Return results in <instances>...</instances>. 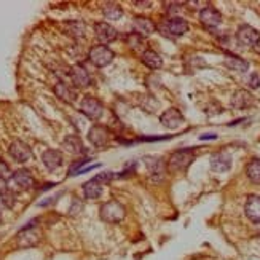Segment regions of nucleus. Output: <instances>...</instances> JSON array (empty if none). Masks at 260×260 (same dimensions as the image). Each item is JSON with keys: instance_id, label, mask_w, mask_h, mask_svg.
<instances>
[{"instance_id": "nucleus-1", "label": "nucleus", "mask_w": 260, "mask_h": 260, "mask_svg": "<svg viewBox=\"0 0 260 260\" xmlns=\"http://www.w3.org/2000/svg\"><path fill=\"white\" fill-rule=\"evenodd\" d=\"M195 161V150L193 149H180L174 152L166 163V169L171 174L184 173Z\"/></svg>"}, {"instance_id": "nucleus-2", "label": "nucleus", "mask_w": 260, "mask_h": 260, "mask_svg": "<svg viewBox=\"0 0 260 260\" xmlns=\"http://www.w3.org/2000/svg\"><path fill=\"white\" fill-rule=\"evenodd\" d=\"M99 216L107 223H118V222H121L123 219H125L126 209H125V206L121 205V203L112 200V201H107V203H104L103 206H101Z\"/></svg>"}, {"instance_id": "nucleus-3", "label": "nucleus", "mask_w": 260, "mask_h": 260, "mask_svg": "<svg viewBox=\"0 0 260 260\" xmlns=\"http://www.w3.org/2000/svg\"><path fill=\"white\" fill-rule=\"evenodd\" d=\"M156 29H160L165 36H171V37H180V36H184V34L188 32L190 26H188V22L184 19V18H179V16H174V18H169L166 19L163 24L160 27H156Z\"/></svg>"}, {"instance_id": "nucleus-4", "label": "nucleus", "mask_w": 260, "mask_h": 260, "mask_svg": "<svg viewBox=\"0 0 260 260\" xmlns=\"http://www.w3.org/2000/svg\"><path fill=\"white\" fill-rule=\"evenodd\" d=\"M88 58L96 67H106L115 59V53L109 47H106V45H94V47L89 50Z\"/></svg>"}, {"instance_id": "nucleus-5", "label": "nucleus", "mask_w": 260, "mask_h": 260, "mask_svg": "<svg viewBox=\"0 0 260 260\" xmlns=\"http://www.w3.org/2000/svg\"><path fill=\"white\" fill-rule=\"evenodd\" d=\"M80 110L82 114L86 115L88 118L91 120H99L104 114V106L103 103L98 99V98H93V96H86L83 98L82 104H80Z\"/></svg>"}, {"instance_id": "nucleus-6", "label": "nucleus", "mask_w": 260, "mask_h": 260, "mask_svg": "<svg viewBox=\"0 0 260 260\" xmlns=\"http://www.w3.org/2000/svg\"><path fill=\"white\" fill-rule=\"evenodd\" d=\"M200 21H201V24L205 27L214 29V27H217V26L222 24V13L217 8L208 5V7H205L200 11Z\"/></svg>"}, {"instance_id": "nucleus-7", "label": "nucleus", "mask_w": 260, "mask_h": 260, "mask_svg": "<svg viewBox=\"0 0 260 260\" xmlns=\"http://www.w3.org/2000/svg\"><path fill=\"white\" fill-rule=\"evenodd\" d=\"M236 40H238V43L244 45V47H255L260 42V32L252 26L244 24L236 32Z\"/></svg>"}, {"instance_id": "nucleus-8", "label": "nucleus", "mask_w": 260, "mask_h": 260, "mask_svg": "<svg viewBox=\"0 0 260 260\" xmlns=\"http://www.w3.org/2000/svg\"><path fill=\"white\" fill-rule=\"evenodd\" d=\"M40 232L37 229H34L32 223H27V227L22 229L18 233V246L19 247H32L39 244L40 241Z\"/></svg>"}, {"instance_id": "nucleus-9", "label": "nucleus", "mask_w": 260, "mask_h": 260, "mask_svg": "<svg viewBox=\"0 0 260 260\" xmlns=\"http://www.w3.org/2000/svg\"><path fill=\"white\" fill-rule=\"evenodd\" d=\"M8 152H10L11 158L16 160L18 163H26L32 158L30 147L26 142H22V141H13V142H11Z\"/></svg>"}, {"instance_id": "nucleus-10", "label": "nucleus", "mask_w": 260, "mask_h": 260, "mask_svg": "<svg viewBox=\"0 0 260 260\" xmlns=\"http://www.w3.org/2000/svg\"><path fill=\"white\" fill-rule=\"evenodd\" d=\"M160 121L166 129H177L184 123V115L179 109L171 107L163 112L160 117Z\"/></svg>"}, {"instance_id": "nucleus-11", "label": "nucleus", "mask_w": 260, "mask_h": 260, "mask_svg": "<svg viewBox=\"0 0 260 260\" xmlns=\"http://www.w3.org/2000/svg\"><path fill=\"white\" fill-rule=\"evenodd\" d=\"M109 139H110V133L103 125H94V126H91V129L88 131V141L91 142L94 147H98V149L106 147L109 144Z\"/></svg>"}, {"instance_id": "nucleus-12", "label": "nucleus", "mask_w": 260, "mask_h": 260, "mask_svg": "<svg viewBox=\"0 0 260 260\" xmlns=\"http://www.w3.org/2000/svg\"><path fill=\"white\" fill-rule=\"evenodd\" d=\"M94 32H96V37L98 40L106 45L110 42H115L118 37V32L115 27H112L109 22H96L94 24Z\"/></svg>"}, {"instance_id": "nucleus-13", "label": "nucleus", "mask_w": 260, "mask_h": 260, "mask_svg": "<svg viewBox=\"0 0 260 260\" xmlns=\"http://www.w3.org/2000/svg\"><path fill=\"white\" fill-rule=\"evenodd\" d=\"M71 78H72V83L77 88H86L91 85V75L86 71V67L82 64H75L72 69H71Z\"/></svg>"}, {"instance_id": "nucleus-14", "label": "nucleus", "mask_w": 260, "mask_h": 260, "mask_svg": "<svg viewBox=\"0 0 260 260\" xmlns=\"http://www.w3.org/2000/svg\"><path fill=\"white\" fill-rule=\"evenodd\" d=\"M232 168V156L227 152H217L211 156V169L216 173H227Z\"/></svg>"}, {"instance_id": "nucleus-15", "label": "nucleus", "mask_w": 260, "mask_h": 260, "mask_svg": "<svg viewBox=\"0 0 260 260\" xmlns=\"http://www.w3.org/2000/svg\"><path fill=\"white\" fill-rule=\"evenodd\" d=\"M133 26L136 29V34H139L141 37H149L156 30V24L145 16H136L133 19Z\"/></svg>"}, {"instance_id": "nucleus-16", "label": "nucleus", "mask_w": 260, "mask_h": 260, "mask_svg": "<svg viewBox=\"0 0 260 260\" xmlns=\"http://www.w3.org/2000/svg\"><path fill=\"white\" fill-rule=\"evenodd\" d=\"M244 214L251 222H254V223L260 222V197H257V195L247 197V201L244 205Z\"/></svg>"}, {"instance_id": "nucleus-17", "label": "nucleus", "mask_w": 260, "mask_h": 260, "mask_svg": "<svg viewBox=\"0 0 260 260\" xmlns=\"http://www.w3.org/2000/svg\"><path fill=\"white\" fill-rule=\"evenodd\" d=\"M230 104L233 109H247L254 104V98L249 91H246V89H238V91H235L233 96H232V101Z\"/></svg>"}, {"instance_id": "nucleus-18", "label": "nucleus", "mask_w": 260, "mask_h": 260, "mask_svg": "<svg viewBox=\"0 0 260 260\" xmlns=\"http://www.w3.org/2000/svg\"><path fill=\"white\" fill-rule=\"evenodd\" d=\"M11 179H13V182L21 188V190H27L30 187H34V184H36V180H34V176L32 173L29 171V169H18V171L13 173V176H11Z\"/></svg>"}, {"instance_id": "nucleus-19", "label": "nucleus", "mask_w": 260, "mask_h": 260, "mask_svg": "<svg viewBox=\"0 0 260 260\" xmlns=\"http://www.w3.org/2000/svg\"><path fill=\"white\" fill-rule=\"evenodd\" d=\"M42 161H43L45 168L50 169V171H54V169H58V168L62 166V153L59 150L50 149L47 152H43Z\"/></svg>"}, {"instance_id": "nucleus-20", "label": "nucleus", "mask_w": 260, "mask_h": 260, "mask_svg": "<svg viewBox=\"0 0 260 260\" xmlns=\"http://www.w3.org/2000/svg\"><path fill=\"white\" fill-rule=\"evenodd\" d=\"M54 94L58 96L61 101H64V103H71L72 104L77 101V91L72 86H69L64 82H59V83L54 85Z\"/></svg>"}, {"instance_id": "nucleus-21", "label": "nucleus", "mask_w": 260, "mask_h": 260, "mask_svg": "<svg viewBox=\"0 0 260 260\" xmlns=\"http://www.w3.org/2000/svg\"><path fill=\"white\" fill-rule=\"evenodd\" d=\"M62 147L72 155H82L85 152V145H83L82 139L75 134L66 136V139L62 141Z\"/></svg>"}, {"instance_id": "nucleus-22", "label": "nucleus", "mask_w": 260, "mask_h": 260, "mask_svg": "<svg viewBox=\"0 0 260 260\" xmlns=\"http://www.w3.org/2000/svg\"><path fill=\"white\" fill-rule=\"evenodd\" d=\"M225 66L235 72H247V69H249V62L240 58V56H233V54L225 56Z\"/></svg>"}, {"instance_id": "nucleus-23", "label": "nucleus", "mask_w": 260, "mask_h": 260, "mask_svg": "<svg viewBox=\"0 0 260 260\" xmlns=\"http://www.w3.org/2000/svg\"><path fill=\"white\" fill-rule=\"evenodd\" d=\"M142 62H144V66H147L149 69H153V71L160 69V67L163 66L161 56L153 50H145L142 53Z\"/></svg>"}, {"instance_id": "nucleus-24", "label": "nucleus", "mask_w": 260, "mask_h": 260, "mask_svg": "<svg viewBox=\"0 0 260 260\" xmlns=\"http://www.w3.org/2000/svg\"><path fill=\"white\" fill-rule=\"evenodd\" d=\"M83 195L88 198V200H96L103 195V184H99L98 180L93 177L91 180H88V182L83 184Z\"/></svg>"}, {"instance_id": "nucleus-25", "label": "nucleus", "mask_w": 260, "mask_h": 260, "mask_svg": "<svg viewBox=\"0 0 260 260\" xmlns=\"http://www.w3.org/2000/svg\"><path fill=\"white\" fill-rule=\"evenodd\" d=\"M246 176L252 184L260 185V160L258 158H252L246 166Z\"/></svg>"}, {"instance_id": "nucleus-26", "label": "nucleus", "mask_w": 260, "mask_h": 260, "mask_svg": "<svg viewBox=\"0 0 260 260\" xmlns=\"http://www.w3.org/2000/svg\"><path fill=\"white\" fill-rule=\"evenodd\" d=\"M145 165H147V168L150 169V173H152L153 177H155V176L163 177V174H165V171H166V165L163 163L161 158H153V156H150V158H147Z\"/></svg>"}, {"instance_id": "nucleus-27", "label": "nucleus", "mask_w": 260, "mask_h": 260, "mask_svg": "<svg viewBox=\"0 0 260 260\" xmlns=\"http://www.w3.org/2000/svg\"><path fill=\"white\" fill-rule=\"evenodd\" d=\"M103 15L109 21H117L123 16V8L117 4H107L103 8Z\"/></svg>"}, {"instance_id": "nucleus-28", "label": "nucleus", "mask_w": 260, "mask_h": 260, "mask_svg": "<svg viewBox=\"0 0 260 260\" xmlns=\"http://www.w3.org/2000/svg\"><path fill=\"white\" fill-rule=\"evenodd\" d=\"M15 203H16V197H15L13 191H11L10 188L0 190V205H2L5 209H11L15 206Z\"/></svg>"}, {"instance_id": "nucleus-29", "label": "nucleus", "mask_w": 260, "mask_h": 260, "mask_svg": "<svg viewBox=\"0 0 260 260\" xmlns=\"http://www.w3.org/2000/svg\"><path fill=\"white\" fill-rule=\"evenodd\" d=\"M126 42H128V45L133 50H139L144 45V37H141L139 34L133 32V34H129V36L126 37Z\"/></svg>"}, {"instance_id": "nucleus-30", "label": "nucleus", "mask_w": 260, "mask_h": 260, "mask_svg": "<svg viewBox=\"0 0 260 260\" xmlns=\"http://www.w3.org/2000/svg\"><path fill=\"white\" fill-rule=\"evenodd\" d=\"M67 27H69V30L72 32V36H75V37H83L85 36L86 27L82 24V22L72 21V22H69V24H67Z\"/></svg>"}, {"instance_id": "nucleus-31", "label": "nucleus", "mask_w": 260, "mask_h": 260, "mask_svg": "<svg viewBox=\"0 0 260 260\" xmlns=\"http://www.w3.org/2000/svg\"><path fill=\"white\" fill-rule=\"evenodd\" d=\"M11 176H13V174H11L8 165H7L4 160H0V180H4V182H7V180H8Z\"/></svg>"}, {"instance_id": "nucleus-32", "label": "nucleus", "mask_w": 260, "mask_h": 260, "mask_svg": "<svg viewBox=\"0 0 260 260\" xmlns=\"http://www.w3.org/2000/svg\"><path fill=\"white\" fill-rule=\"evenodd\" d=\"M249 86H251L252 89L260 88V72H254V74L251 75V78H249Z\"/></svg>"}, {"instance_id": "nucleus-33", "label": "nucleus", "mask_w": 260, "mask_h": 260, "mask_svg": "<svg viewBox=\"0 0 260 260\" xmlns=\"http://www.w3.org/2000/svg\"><path fill=\"white\" fill-rule=\"evenodd\" d=\"M75 206H71V214H74V216H77V214L78 212H80V209H82V203L80 201H78L77 198H75Z\"/></svg>"}, {"instance_id": "nucleus-34", "label": "nucleus", "mask_w": 260, "mask_h": 260, "mask_svg": "<svg viewBox=\"0 0 260 260\" xmlns=\"http://www.w3.org/2000/svg\"><path fill=\"white\" fill-rule=\"evenodd\" d=\"M201 141H209V139H217V134L216 133H208V134H203L200 136Z\"/></svg>"}, {"instance_id": "nucleus-35", "label": "nucleus", "mask_w": 260, "mask_h": 260, "mask_svg": "<svg viewBox=\"0 0 260 260\" xmlns=\"http://www.w3.org/2000/svg\"><path fill=\"white\" fill-rule=\"evenodd\" d=\"M138 7H152V2H136Z\"/></svg>"}, {"instance_id": "nucleus-36", "label": "nucleus", "mask_w": 260, "mask_h": 260, "mask_svg": "<svg viewBox=\"0 0 260 260\" xmlns=\"http://www.w3.org/2000/svg\"><path fill=\"white\" fill-rule=\"evenodd\" d=\"M0 223H2V216H0Z\"/></svg>"}]
</instances>
